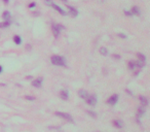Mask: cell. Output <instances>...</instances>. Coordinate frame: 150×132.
Returning a JSON list of instances; mask_svg holds the SVG:
<instances>
[{"mask_svg":"<svg viewBox=\"0 0 150 132\" xmlns=\"http://www.w3.org/2000/svg\"><path fill=\"white\" fill-rule=\"evenodd\" d=\"M60 96H61V98L63 100H68V98H69V93H68V91H66V90H62L61 93H60Z\"/></svg>","mask_w":150,"mask_h":132,"instance_id":"cell-8","label":"cell"},{"mask_svg":"<svg viewBox=\"0 0 150 132\" xmlns=\"http://www.w3.org/2000/svg\"><path fill=\"white\" fill-rule=\"evenodd\" d=\"M50 62L57 66H66V61L64 57L61 56H53L50 58Z\"/></svg>","mask_w":150,"mask_h":132,"instance_id":"cell-1","label":"cell"},{"mask_svg":"<svg viewBox=\"0 0 150 132\" xmlns=\"http://www.w3.org/2000/svg\"><path fill=\"white\" fill-rule=\"evenodd\" d=\"M79 96L82 99H87V96H88V93L85 90H80L79 91Z\"/></svg>","mask_w":150,"mask_h":132,"instance_id":"cell-12","label":"cell"},{"mask_svg":"<svg viewBox=\"0 0 150 132\" xmlns=\"http://www.w3.org/2000/svg\"><path fill=\"white\" fill-rule=\"evenodd\" d=\"M136 67H137L136 62H134V61H130V62H128V68H130L131 70H135Z\"/></svg>","mask_w":150,"mask_h":132,"instance_id":"cell-16","label":"cell"},{"mask_svg":"<svg viewBox=\"0 0 150 132\" xmlns=\"http://www.w3.org/2000/svg\"><path fill=\"white\" fill-rule=\"evenodd\" d=\"M117 35H118V36H119V37H121V38H125V39L126 38V35H125V34H122V33H118Z\"/></svg>","mask_w":150,"mask_h":132,"instance_id":"cell-26","label":"cell"},{"mask_svg":"<svg viewBox=\"0 0 150 132\" xmlns=\"http://www.w3.org/2000/svg\"><path fill=\"white\" fill-rule=\"evenodd\" d=\"M87 113L91 117H93V118H96V117H97V113H96L95 112H93V111H87Z\"/></svg>","mask_w":150,"mask_h":132,"instance_id":"cell-22","label":"cell"},{"mask_svg":"<svg viewBox=\"0 0 150 132\" xmlns=\"http://www.w3.org/2000/svg\"><path fill=\"white\" fill-rule=\"evenodd\" d=\"M145 113V106H141L139 108V112H138V117H142Z\"/></svg>","mask_w":150,"mask_h":132,"instance_id":"cell-18","label":"cell"},{"mask_svg":"<svg viewBox=\"0 0 150 132\" xmlns=\"http://www.w3.org/2000/svg\"><path fill=\"white\" fill-rule=\"evenodd\" d=\"M67 7H68V9H69V11L71 12L72 16H73V17H77V15H78V11H77L76 8L72 7V6H67Z\"/></svg>","mask_w":150,"mask_h":132,"instance_id":"cell-10","label":"cell"},{"mask_svg":"<svg viewBox=\"0 0 150 132\" xmlns=\"http://www.w3.org/2000/svg\"><path fill=\"white\" fill-rule=\"evenodd\" d=\"M140 102L142 103V106H147L148 105V99L146 97H144V96H140Z\"/></svg>","mask_w":150,"mask_h":132,"instance_id":"cell-9","label":"cell"},{"mask_svg":"<svg viewBox=\"0 0 150 132\" xmlns=\"http://www.w3.org/2000/svg\"><path fill=\"white\" fill-rule=\"evenodd\" d=\"M10 17H11V15H10V12L9 11H4L3 14H2V18L5 21H10Z\"/></svg>","mask_w":150,"mask_h":132,"instance_id":"cell-11","label":"cell"},{"mask_svg":"<svg viewBox=\"0 0 150 132\" xmlns=\"http://www.w3.org/2000/svg\"><path fill=\"white\" fill-rule=\"evenodd\" d=\"M100 53H101L103 56H106L107 54H108V51H107L106 47H101V49H100Z\"/></svg>","mask_w":150,"mask_h":132,"instance_id":"cell-20","label":"cell"},{"mask_svg":"<svg viewBox=\"0 0 150 132\" xmlns=\"http://www.w3.org/2000/svg\"><path fill=\"white\" fill-rule=\"evenodd\" d=\"M64 27L61 25H57V24H54L51 25V30H53V33H54V36L55 37H58L60 33H61V29H63Z\"/></svg>","mask_w":150,"mask_h":132,"instance_id":"cell-2","label":"cell"},{"mask_svg":"<svg viewBox=\"0 0 150 132\" xmlns=\"http://www.w3.org/2000/svg\"><path fill=\"white\" fill-rule=\"evenodd\" d=\"M126 93H128L130 95H133V93H132V92H131L130 90H126Z\"/></svg>","mask_w":150,"mask_h":132,"instance_id":"cell-29","label":"cell"},{"mask_svg":"<svg viewBox=\"0 0 150 132\" xmlns=\"http://www.w3.org/2000/svg\"><path fill=\"white\" fill-rule=\"evenodd\" d=\"M117 99H118V95L114 94V95H112V96H111V97L108 99V103H109V104L114 105L115 103L117 102Z\"/></svg>","mask_w":150,"mask_h":132,"instance_id":"cell-7","label":"cell"},{"mask_svg":"<svg viewBox=\"0 0 150 132\" xmlns=\"http://www.w3.org/2000/svg\"><path fill=\"white\" fill-rule=\"evenodd\" d=\"M113 125L116 127V128H122V127H123L122 122L119 121V120H114V121H113Z\"/></svg>","mask_w":150,"mask_h":132,"instance_id":"cell-13","label":"cell"},{"mask_svg":"<svg viewBox=\"0 0 150 132\" xmlns=\"http://www.w3.org/2000/svg\"><path fill=\"white\" fill-rule=\"evenodd\" d=\"M125 14L126 15V16H128V17H131L133 14H132V12L131 11H128V10H125Z\"/></svg>","mask_w":150,"mask_h":132,"instance_id":"cell-27","label":"cell"},{"mask_svg":"<svg viewBox=\"0 0 150 132\" xmlns=\"http://www.w3.org/2000/svg\"><path fill=\"white\" fill-rule=\"evenodd\" d=\"M137 57H138L140 60H142V61H145V60H146V57H145V55L141 54V53H137Z\"/></svg>","mask_w":150,"mask_h":132,"instance_id":"cell-19","label":"cell"},{"mask_svg":"<svg viewBox=\"0 0 150 132\" xmlns=\"http://www.w3.org/2000/svg\"><path fill=\"white\" fill-rule=\"evenodd\" d=\"M113 58H114V59L119 60V59H120V56H119V55H116V54H114V55H113Z\"/></svg>","mask_w":150,"mask_h":132,"instance_id":"cell-28","label":"cell"},{"mask_svg":"<svg viewBox=\"0 0 150 132\" xmlns=\"http://www.w3.org/2000/svg\"><path fill=\"white\" fill-rule=\"evenodd\" d=\"M132 14L134 15H137V16H140V8L138 6H133L132 7Z\"/></svg>","mask_w":150,"mask_h":132,"instance_id":"cell-14","label":"cell"},{"mask_svg":"<svg viewBox=\"0 0 150 132\" xmlns=\"http://www.w3.org/2000/svg\"><path fill=\"white\" fill-rule=\"evenodd\" d=\"M42 82H43V80H42L41 77H38V78H36V80H34L32 82V86L35 87V88H40L41 85H42Z\"/></svg>","mask_w":150,"mask_h":132,"instance_id":"cell-5","label":"cell"},{"mask_svg":"<svg viewBox=\"0 0 150 132\" xmlns=\"http://www.w3.org/2000/svg\"><path fill=\"white\" fill-rule=\"evenodd\" d=\"M85 100H87V102L89 105H92V106H95L96 103H97V97H96L95 95H88L87 98L85 99Z\"/></svg>","mask_w":150,"mask_h":132,"instance_id":"cell-4","label":"cell"},{"mask_svg":"<svg viewBox=\"0 0 150 132\" xmlns=\"http://www.w3.org/2000/svg\"><path fill=\"white\" fill-rule=\"evenodd\" d=\"M144 62L145 61H142V60H140V61H138V62H136V65H137V67H144Z\"/></svg>","mask_w":150,"mask_h":132,"instance_id":"cell-21","label":"cell"},{"mask_svg":"<svg viewBox=\"0 0 150 132\" xmlns=\"http://www.w3.org/2000/svg\"><path fill=\"white\" fill-rule=\"evenodd\" d=\"M1 72H2V66L0 65V73H1Z\"/></svg>","mask_w":150,"mask_h":132,"instance_id":"cell-31","label":"cell"},{"mask_svg":"<svg viewBox=\"0 0 150 132\" xmlns=\"http://www.w3.org/2000/svg\"><path fill=\"white\" fill-rule=\"evenodd\" d=\"M45 3H46V4H47V5H49V6H50V5H51V4H53V3H54V2H53V1H51V0H45Z\"/></svg>","mask_w":150,"mask_h":132,"instance_id":"cell-25","label":"cell"},{"mask_svg":"<svg viewBox=\"0 0 150 132\" xmlns=\"http://www.w3.org/2000/svg\"><path fill=\"white\" fill-rule=\"evenodd\" d=\"M27 100H29V101H33V100H35V97H33V96H29V95H27L25 97Z\"/></svg>","mask_w":150,"mask_h":132,"instance_id":"cell-23","label":"cell"},{"mask_svg":"<svg viewBox=\"0 0 150 132\" xmlns=\"http://www.w3.org/2000/svg\"><path fill=\"white\" fill-rule=\"evenodd\" d=\"M51 7H53V8H55V10H57V11H59L60 12V14H61V15H63V16H65V15H67L66 14V11L65 10H64L63 9V8L62 7H60L59 5H57V4H55V3H53V4H51V5H50Z\"/></svg>","mask_w":150,"mask_h":132,"instance_id":"cell-6","label":"cell"},{"mask_svg":"<svg viewBox=\"0 0 150 132\" xmlns=\"http://www.w3.org/2000/svg\"><path fill=\"white\" fill-rule=\"evenodd\" d=\"M3 2H4V3H5V4H7L8 2H9V0H3Z\"/></svg>","mask_w":150,"mask_h":132,"instance_id":"cell-30","label":"cell"},{"mask_svg":"<svg viewBox=\"0 0 150 132\" xmlns=\"http://www.w3.org/2000/svg\"><path fill=\"white\" fill-rule=\"evenodd\" d=\"M55 115L58 116V117H60V118L65 119V120L69 121V122H73V118H72V117L69 115V113H63V112H55Z\"/></svg>","mask_w":150,"mask_h":132,"instance_id":"cell-3","label":"cell"},{"mask_svg":"<svg viewBox=\"0 0 150 132\" xmlns=\"http://www.w3.org/2000/svg\"><path fill=\"white\" fill-rule=\"evenodd\" d=\"M14 41L16 45H21V43H22V38H21V36H19V35H16L14 37Z\"/></svg>","mask_w":150,"mask_h":132,"instance_id":"cell-15","label":"cell"},{"mask_svg":"<svg viewBox=\"0 0 150 132\" xmlns=\"http://www.w3.org/2000/svg\"><path fill=\"white\" fill-rule=\"evenodd\" d=\"M35 6H36V3L35 2H32V3L29 4V7L30 8H33V7H35Z\"/></svg>","mask_w":150,"mask_h":132,"instance_id":"cell-24","label":"cell"},{"mask_svg":"<svg viewBox=\"0 0 150 132\" xmlns=\"http://www.w3.org/2000/svg\"><path fill=\"white\" fill-rule=\"evenodd\" d=\"M10 25V21H5L3 23H0V28H7Z\"/></svg>","mask_w":150,"mask_h":132,"instance_id":"cell-17","label":"cell"},{"mask_svg":"<svg viewBox=\"0 0 150 132\" xmlns=\"http://www.w3.org/2000/svg\"><path fill=\"white\" fill-rule=\"evenodd\" d=\"M62 1H64V2H66V1H67V0H62Z\"/></svg>","mask_w":150,"mask_h":132,"instance_id":"cell-32","label":"cell"}]
</instances>
